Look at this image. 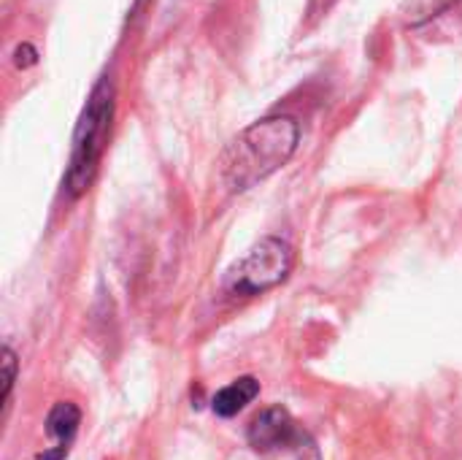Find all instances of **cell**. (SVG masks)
<instances>
[{
	"mask_svg": "<svg viewBox=\"0 0 462 460\" xmlns=\"http://www.w3.org/2000/svg\"><path fill=\"white\" fill-rule=\"evenodd\" d=\"M309 434L298 428V423L292 420V415L284 407H268L263 409L249 431V447L260 455H273V453H292Z\"/></svg>",
	"mask_w": 462,
	"mask_h": 460,
	"instance_id": "obj_4",
	"label": "cell"
},
{
	"mask_svg": "<svg viewBox=\"0 0 462 460\" xmlns=\"http://www.w3.org/2000/svg\"><path fill=\"white\" fill-rule=\"evenodd\" d=\"M300 127L292 117H268L241 130L219 157V176L230 192H244L276 174L298 149Z\"/></svg>",
	"mask_w": 462,
	"mask_h": 460,
	"instance_id": "obj_1",
	"label": "cell"
},
{
	"mask_svg": "<svg viewBox=\"0 0 462 460\" xmlns=\"http://www.w3.org/2000/svg\"><path fill=\"white\" fill-rule=\"evenodd\" d=\"M79 423H81V412L76 404L70 401H60L51 407L49 418H46V434L51 439H57V445L46 453H41L35 460H65L70 453V445L76 439V431H79Z\"/></svg>",
	"mask_w": 462,
	"mask_h": 460,
	"instance_id": "obj_5",
	"label": "cell"
},
{
	"mask_svg": "<svg viewBox=\"0 0 462 460\" xmlns=\"http://www.w3.org/2000/svg\"><path fill=\"white\" fill-rule=\"evenodd\" d=\"M14 57H16L14 62H16L19 68H27V65H32V62H35V57H38V54H35V49H32L30 43H22V46H16Z\"/></svg>",
	"mask_w": 462,
	"mask_h": 460,
	"instance_id": "obj_9",
	"label": "cell"
},
{
	"mask_svg": "<svg viewBox=\"0 0 462 460\" xmlns=\"http://www.w3.org/2000/svg\"><path fill=\"white\" fill-rule=\"evenodd\" d=\"M114 117V81L103 76L95 89L89 92V100L79 117L76 133H73V149H70V165L65 174V187L70 198H79L89 190L97 163L106 149V138L111 130Z\"/></svg>",
	"mask_w": 462,
	"mask_h": 460,
	"instance_id": "obj_2",
	"label": "cell"
},
{
	"mask_svg": "<svg viewBox=\"0 0 462 460\" xmlns=\"http://www.w3.org/2000/svg\"><path fill=\"white\" fill-rule=\"evenodd\" d=\"M260 396V382L254 377H241L236 382H230L227 388H222L214 401L211 409L217 418H236L246 404H252Z\"/></svg>",
	"mask_w": 462,
	"mask_h": 460,
	"instance_id": "obj_6",
	"label": "cell"
},
{
	"mask_svg": "<svg viewBox=\"0 0 462 460\" xmlns=\"http://www.w3.org/2000/svg\"><path fill=\"white\" fill-rule=\"evenodd\" d=\"M292 460H322V455H319V450H317V445H314L311 437L292 453Z\"/></svg>",
	"mask_w": 462,
	"mask_h": 460,
	"instance_id": "obj_8",
	"label": "cell"
},
{
	"mask_svg": "<svg viewBox=\"0 0 462 460\" xmlns=\"http://www.w3.org/2000/svg\"><path fill=\"white\" fill-rule=\"evenodd\" d=\"M14 380H16V355H14L11 347H3V404L5 407H8V399H11Z\"/></svg>",
	"mask_w": 462,
	"mask_h": 460,
	"instance_id": "obj_7",
	"label": "cell"
},
{
	"mask_svg": "<svg viewBox=\"0 0 462 460\" xmlns=\"http://www.w3.org/2000/svg\"><path fill=\"white\" fill-rule=\"evenodd\" d=\"M292 268V247L276 236L263 239L227 277L233 296H257L287 279Z\"/></svg>",
	"mask_w": 462,
	"mask_h": 460,
	"instance_id": "obj_3",
	"label": "cell"
}]
</instances>
